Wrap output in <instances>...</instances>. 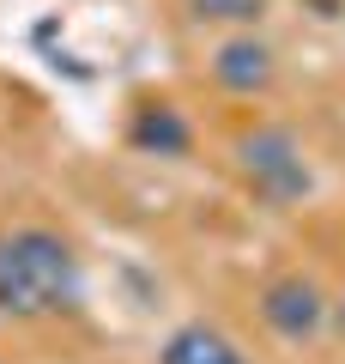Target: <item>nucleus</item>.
<instances>
[{"mask_svg": "<svg viewBox=\"0 0 345 364\" xmlns=\"http://www.w3.org/2000/svg\"><path fill=\"white\" fill-rule=\"evenodd\" d=\"M194 18H212V25H255L267 13V0H188Z\"/></svg>", "mask_w": 345, "mask_h": 364, "instance_id": "7", "label": "nucleus"}, {"mask_svg": "<svg viewBox=\"0 0 345 364\" xmlns=\"http://www.w3.org/2000/svg\"><path fill=\"white\" fill-rule=\"evenodd\" d=\"M158 364H248V358L236 352V340H224L218 328H206V322H188V328H176V334L164 340Z\"/></svg>", "mask_w": 345, "mask_h": 364, "instance_id": "5", "label": "nucleus"}, {"mask_svg": "<svg viewBox=\"0 0 345 364\" xmlns=\"http://www.w3.org/2000/svg\"><path fill=\"white\" fill-rule=\"evenodd\" d=\"M79 304V261L43 225L0 237V310L6 316H55Z\"/></svg>", "mask_w": 345, "mask_h": 364, "instance_id": "1", "label": "nucleus"}, {"mask_svg": "<svg viewBox=\"0 0 345 364\" xmlns=\"http://www.w3.org/2000/svg\"><path fill=\"white\" fill-rule=\"evenodd\" d=\"M236 164H243L248 188H255L261 200H273V207H291V200L309 195V158H303V146H297L291 128H255V134H243Z\"/></svg>", "mask_w": 345, "mask_h": 364, "instance_id": "2", "label": "nucleus"}, {"mask_svg": "<svg viewBox=\"0 0 345 364\" xmlns=\"http://www.w3.org/2000/svg\"><path fill=\"white\" fill-rule=\"evenodd\" d=\"M261 322H267L279 340L303 346V340H315L321 328H327V298H321L315 279L285 273V279H273V286L261 291Z\"/></svg>", "mask_w": 345, "mask_h": 364, "instance_id": "3", "label": "nucleus"}, {"mask_svg": "<svg viewBox=\"0 0 345 364\" xmlns=\"http://www.w3.org/2000/svg\"><path fill=\"white\" fill-rule=\"evenodd\" d=\"M194 140L188 116H182L176 104H146L140 116H133V146L140 152H158V158H182Z\"/></svg>", "mask_w": 345, "mask_h": 364, "instance_id": "6", "label": "nucleus"}, {"mask_svg": "<svg viewBox=\"0 0 345 364\" xmlns=\"http://www.w3.org/2000/svg\"><path fill=\"white\" fill-rule=\"evenodd\" d=\"M212 79L224 91H236V97H255V91H267V79H273V49L255 37V31H243V37H230L224 49L212 55Z\"/></svg>", "mask_w": 345, "mask_h": 364, "instance_id": "4", "label": "nucleus"}]
</instances>
